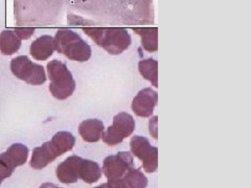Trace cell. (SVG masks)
Here are the masks:
<instances>
[{
    "label": "cell",
    "instance_id": "18",
    "mask_svg": "<svg viewBox=\"0 0 251 188\" xmlns=\"http://www.w3.org/2000/svg\"><path fill=\"white\" fill-rule=\"evenodd\" d=\"M51 143L60 155L72 151L75 144V137L70 132H58L51 138Z\"/></svg>",
    "mask_w": 251,
    "mask_h": 188
},
{
    "label": "cell",
    "instance_id": "3",
    "mask_svg": "<svg viewBox=\"0 0 251 188\" xmlns=\"http://www.w3.org/2000/svg\"><path fill=\"white\" fill-rule=\"evenodd\" d=\"M47 73L50 80V91L53 97L63 100L73 95L75 81L66 64L59 60H52L47 64Z\"/></svg>",
    "mask_w": 251,
    "mask_h": 188
},
{
    "label": "cell",
    "instance_id": "10",
    "mask_svg": "<svg viewBox=\"0 0 251 188\" xmlns=\"http://www.w3.org/2000/svg\"><path fill=\"white\" fill-rule=\"evenodd\" d=\"M83 158L78 156H70L61 162L56 170L57 177L61 183L73 184L77 182L78 171H80Z\"/></svg>",
    "mask_w": 251,
    "mask_h": 188
},
{
    "label": "cell",
    "instance_id": "17",
    "mask_svg": "<svg viewBox=\"0 0 251 188\" xmlns=\"http://www.w3.org/2000/svg\"><path fill=\"white\" fill-rule=\"evenodd\" d=\"M140 74L150 82L155 88L158 87V62L154 59L141 60L138 63Z\"/></svg>",
    "mask_w": 251,
    "mask_h": 188
},
{
    "label": "cell",
    "instance_id": "13",
    "mask_svg": "<svg viewBox=\"0 0 251 188\" xmlns=\"http://www.w3.org/2000/svg\"><path fill=\"white\" fill-rule=\"evenodd\" d=\"M31 57L38 61H46L51 57L54 51L53 38L50 35H44L30 44L29 48Z\"/></svg>",
    "mask_w": 251,
    "mask_h": 188
},
{
    "label": "cell",
    "instance_id": "15",
    "mask_svg": "<svg viewBox=\"0 0 251 188\" xmlns=\"http://www.w3.org/2000/svg\"><path fill=\"white\" fill-rule=\"evenodd\" d=\"M21 47V40L16 36L14 30L5 29L0 34V51L4 56H12Z\"/></svg>",
    "mask_w": 251,
    "mask_h": 188
},
{
    "label": "cell",
    "instance_id": "8",
    "mask_svg": "<svg viewBox=\"0 0 251 188\" xmlns=\"http://www.w3.org/2000/svg\"><path fill=\"white\" fill-rule=\"evenodd\" d=\"M131 167H133V157L131 153L120 152L116 155L108 156L104 159L103 167L108 181L110 180L122 179Z\"/></svg>",
    "mask_w": 251,
    "mask_h": 188
},
{
    "label": "cell",
    "instance_id": "16",
    "mask_svg": "<svg viewBox=\"0 0 251 188\" xmlns=\"http://www.w3.org/2000/svg\"><path fill=\"white\" fill-rule=\"evenodd\" d=\"M136 34L141 37V43L144 48L149 52H154L158 49V29L156 27L133 28Z\"/></svg>",
    "mask_w": 251,
    "mask_h": 188
},
{
    "label": "cell",
    "instance_id": "6",
    "mask_svg": "<svg viewBox=\"0 0 251 188\" xmlns=\"http://www.w3.org/2000/svg\"><path fill=\"white\" fill-rule=\"evenodd\" d=\"M28 158V148L22 143L12 144L5 153L0 154V185L10 178L15 168L25 164Z\"/></svg>",
    "mask_w": 251,
    "mask_h": 188
},
{
    "label": "cell",
    "instance_id": "5",
    "mask_svg": "<svg viewBox=\"0 0 251 188\" xmlns=\"http://www.w3.org/2000/svg\"><path fill=\"white\" fill-rule=\"evenodd\" d=\"M135 130V120L129 113L121 112L113 117V123L104 132V142L109 146H114L122 143L124 139L128 138Z\"/></svg>",
    "mask_w": 251,
    "mask_h": 188
},
{
    "label": "cell",
    "instance_id": "2",
    "mask_svg": "<svg viewBox=\"0 0 251 188\" xmlns=\"http://www.w3.org/2000/svg\"><path fill=\"white\" fill-rule=\"evenodd\" d=\"M54 50L67 59L76 62H86L91 58V47L75 31L60 28L53 38Z\"/></svg>",
    "mask_w": 251,
    "mask_h": 188
},
{
    "label": "cell",
    "instance_id": "21",
    "mask_svg": "<svg viewBox=\"0 0 251 188\" xmlns=\"http://www.w3.org/2000/svg\"><path fill=\"white\" fill-rule=\"evenodd\" d=\"M109 188H128L127 184L124 181V179H117V180H110L108 181Z\"/></svg>",
    "mask_w": 251,
    "mask_h": 188
},
{
    "label": "cell",
    "instance_id": "11",
    "mask_svg": "<svg viewBox=\"0 0 251 188\" xmlns=\"http://www.w3.org/2000/svg\"><path fill=\"white\" fill-rule=\"evenodd\" d=\"M59 156L61 155L56 150V147L53 146L51 141H47L41 146L34 148L29 165L34 169H43L49 164L56 160Z\"/></svg>",
    "mask_w": 251,
    "mask_h": 188
},
{
    "label": "cell",
    "instance_id": "24",
    "mask_svg": "<svg viewBox=\"0 0 251 188\" xmlns=\"http://www.w3.org/2000/svg\"><path fill=\"white\" fill-rule=\"evenodd\" d=\"M94 188H109V187H108V184H107V183H103L101 185L97 186V187H94Z\"/></svg>",
    "mask_w": 251,
    "mask_h": 188
},
{
    "label": "cell",
    "instance_id": "9",
    "mask_svg": "<svg viewBox=\"0 0 251 188\" xmlns=\"http://www.w3.org/2000/svg\"><path fill=\"white\" fill-rule=\"evenodd\" d=\"M158 103V93L151 88L140 90L132 101V110L139 117H151Z\"/></svg>",
    "mask_w": 251,
    "mask_h": 188
},
{
    "label": "cell",
    "instance_id": "7",
    "mask_svg": "<svg viewBox=\"0 0 251 188\" xmlns=\"http://www.w3.org/2000/svg\"><path fill=\"white\" fill-rule=\"evenodd\" d=\"M131 153L143 161L147 172H155L158 167V148L152 146L149 139L143 136H133L130 141Z\"/></svg>",
    "mask_w": 251,
    "mask_h": 188
},
{
    "label": "cell",
    "instance_id": "4",
    "mask_svg": "<svg viewBox=\"0 0 251 188\" xmlns=\"http://www.w3.org/2000/svg\"><path fill=\"white\" fill-rule=\"evenodd\" d=\"M11 71L19 80L29 85H43L47 80L44 67L31 62L26 56L13 59L11 61Z\"/></svg>",
    "mask_w": 251,
    "mask_h": 188
},
{
    "label": "cell",
    "instance_id": "12",
    "mask_svg": "<svg viewBox=\"0 0 251 188\" xmlns=\"http://www.w3.org/2000/svg\"><path fill=\"white\" fill-rule=\"evenodd\" d=\"M104 132V122L97 118L86 119L78 125V133L86 142H98L103 137Z\"/></svg>",
    "mask_w": 251,
    "mask_h": 188
},
{
    "label": "cell",
    "instance_id": "23",
    "mask_svg": "<svg viewBox=\"0 0 251 188\" xmlns=\"http://www.w3.org/2000/svg\"><path fill=\"white\" fill-rule=\"evenodd\" d=\"M39 188H61V187H58L57 185H54L52 183H43Z\"/></svg>",
    "mask_w": 251,
    "mask_h": 188
},
{
    "label": "cell",
    "instance_id": "20",
    "mask_svg": "<svg viewBox=\"0 0 251 188\" xmlns=\"http://www.w3.org/2000/svg\"><path fill=\"white\" fill-rule=\"evenodd\" d=\"M14 33L20 39V40H27V39H29L35 34V28L34 27H17L14 29Z\"/></svg>",
    "mask_w": 251,
    "mask_h": 188
},
{
    "label": "cell",
    "instance_id": "14",
    "mask_svg": "<svg viewBox=\"0 0 251 188\" xmlns=\"http://www.w3.org/2000/svg\"><path fill=\"white\" fill-rule=\"evenodd\" d=\"M101 175H103V170L96 161L83 159L80 171H78V179L88 184H92L98 182L101 178Z\"/></svg>",
    "mask_w": 251,
    "mask_h": 188
},
{
    "label": "cell",
    "instance_id": "19",
    "mask_svg": "<svg viewBox=\"0 0 251 188\" xmlns=\"http://www.w3.org/2000/svg\"><path fill=\"white\" fill-rule=\"evenodd\" d=\"M124 181L128 188H147L148 178L138 168L131 167L124 176Z\"/></svg>",
    "mask_w": 251,
    "mask_h": 188
},
{
    "label": "cell",
    "instance_id": "22",
    "mask_svg": "<svg viewBox=\"0 0 251 188\" xmlns=\"http://www.w3.org/2000/svg\"><path fill=\"white\" fill-rule=\"evenodd\" d=\"M157 119H158V117L157 116H154L153 118L150 119V122H149V127H150V129H149V131H150L151 135L157 139Z\"/></svg>",
    "mask_w": 251,
    "mask_h": 188
},
{
    "label": "cell",
    "instance_id": "1",
    "mask_svg": "<svg viewBox=\"0 0 251 188\" xmlns=\"http://www.w3.org/2000/svg\"><path fill=\"white\" fill-rule=\"evenodd\" d=\"M83 31L113 56L123 53L131 45V36L124 27H84Z\"/></svg>",
    "mask_w": 251,
    "mask_h": 188
}]
</instances>
